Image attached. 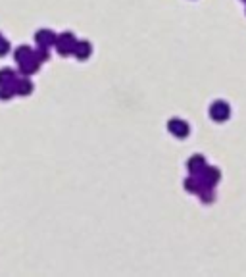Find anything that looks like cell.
Listing matches in <instances>:
<instances>
[{"instance_id": "obj_1", "label": "cell", "mask_w": 246, "mask_h": 277, "mask_svg": "<svg viewBox=\"0 0 246 277\" xmlns=\"http://www.w3.org/2000/svg\"><path fill=\"white\" fill-rule=\"evenodd\" d=\"M77 39L75 35L69 31H64L62 35H56V43H54V49L58 50L60 56H69L73 52V47H75Z\"/></svg>"}, {"instance_id": "obj_2", "label": "cell", "mask_w": 246, "mask_h": 277, "mask_svg": "<svg viewBox=\"0 0 246 277\" xmlns=\"http://www.w3.org/2000/svg\"><path fill=\"white\" fill-rule=\"evenodd\" d=\"M210 115L213 121H225L231 115V106L225 100H213L210 106Z\"/></svg>"}, {"instance_id": "obj_3", "label": "cell", "mask_w": 246, "mask_h": 277, "mask_svg": "<svg viewBox=\"0 0 246 277\" xmlns=\"http://www.w3.org/2000/svg\"><path fill=\"white\" fill-rule=\"evenodd\" d=\"M167 131H169L173 137L183 139V137H187V135L191 133V127H189V123H187L185 119H181V117H171V119L167 121Z\"/></svg>"}, {"instance_id": "obj_4", "label": "cell", "mask_w": 246, "mask_h": 277, "mask_svg": "<svg viewBox=\"0 0 246 277\" xmlns=\"http://www.w3.org/2000/svg\"><path fill=\"white\" fill-rule=\"evenodd\" d=\"M35 41H37V45L41 49H50L56 43V35L50 29H39V31L35 33Z\"/></svg>"}, {"instance_id": "obj_5", "label": "cell", "mask_w": 246, "mask_h": 277, "mask_svg": "<svg viewBox=\"0 0 246 277\" xmlns=\"http://www.w3.org/2000/svg\"><path fill=\"white\" fill-rule=\"evenodd\" d=\"M208 164L204 160V156H200V154H195L193 158H189V162H187V169L191 171V175H200L202 171H204V167H206Z\"/></svg>"}, {"instance_id": "obj_6", "label": "cell", "mask_w": 246, "mask_h": 277, "mask_svg": "<svg viewBox=\"0 0 246 277\" xmlns=\"http://www.w3.org/2000/svg\"><path fill=\"white\" fill-rule=\"evenodd\" d=\"M71 54H73L77 60H87V58L93 54V47H91V43H89V41H77Z\"/></svg>"}, {"instance_id": "obj_7", "label": "cell", "mask_w": 246, "mask_h": 277, "mask_svg": "<svg viewBox=\"0 0 246 277\" xmlns=\"http://www.w3.org/2000/svg\"><path fill=\"white\" fill-rule=\"evenodd\" d=\"M14 91L19 97H27V95L33 93V83L29 81L27 77H17L16 83H14Z\"/></svg>"}, {"instance_id": "obj_8", "label": "cell", "mask_w": 246, "mask_h": 277, "mask_svg": "<svg viewBox=\"0 0 246 277\" xmlns=\"http://www.w3.org/2000/svg\"><path fill=\"white\" fill-rule=\"evenodd\" d=\"M200 177H202V181H204L208 187H215V183L219 181V169L213 167V166H206L204 171L200 173Z\"/></svg>"}, {"instance_id": "obj_9", "label": "cell", "mask_w": 246, "mask_h": 277, "mask_svg": "<svg viewBox=\"0 0 246 277\" xmlns=\"http://www.w3.org/2000/svg\"><path fill=\"white\" fill-rule=\"evenodd\" d=\"M204 187H208V185L202 181L200 175H191V177H187V179H185V189H187L189 193H195V195H198Z\"/></svg>"}, {"instance_id": "obj_10", "label": "cell", "mask_w": 246, "mask_h": 277, "mask_svg": "<svg viewBox=\"0 0 246 277\" xmlns=\"http://www.w3.org/2000/svg\"><path fill=\"white\" fill-rule=\"evenodd\" d=\"M39 67H41V62L35 58V52H33V56L29 60H25V62L19 64V71H21V75H33L35 71H39Z\"/></svg>"}, {"instance_id": "obj_11", "label": "cell", "mask_w": 246, "mask_h": 277, "mask_svg": "<svg viewBox=\"0 0 246 277\" xmlns=\"http://www.w3.org/2000/svg\"><path fill=\"white\" fill-rule=\"evenodd\" d=\"M17 79V73L12 67H2L0 69V87L2 85H14Z\"/></svg>"}, {"instance_id": "obj_12", "label": "cell", "mask_w": 246, "mask_h": 277, "mask_svg": "<svg viewBox=\"0 0 246 277\" xmlns=\"http://www.w3.org/2000/svg\"><path fill=\"white\" fill-rule=\"evenodd\" d=\"M14 56H16V62L17 64H21V62H25V60H29L31 56H33V50L29 49V47H19V49L14 52Z\"/></svg>"}, {"instance_id": "obj_13", "label": "cell", "mask_w": 246, "mask_h": 277, "mask_svg": "<svg viewBox=\"0 0 246 277\" xmlns=\"http://www.w3.org/2000/svg\"><path fill=\"white\" fill-rule=\"evenodd\" d=\"M198 195H200L204 204H210V202H213V198H215V195H213V187H204Z\"/></svg>"}, {"instance_id": "obj_14", "label": "cell", "mask_w": 246, "mask_h": 277, "mask_svg": "<svg viewBox=\"0 0 246 277\" xmlns=\"http://www.w3.org/2000/svg\"><path fill=\"white\" fill-rule=\"evenodd\" d=\"M14 95H16L14 85H2V87H0V100H10Z\"/></svg>"}, {"instance_id": "obj_15", "label": "cell", "mask_w": 246, "mask_h": 277, "mask_svg": "<svg viewBox=\"0 0 246 277\" xmlns=\"http://www.w3.org/2000/svg\"><path fill=\"white\" fill-rule=\"evenodd\" d=\"M10 52V43L2 37V33H0V56H6Z\"/></svg>"}, {"instance_id": "obj_16", "label": "cell", "mask_w": 246, "mask_h": 277, "mask_svg": "<svg viewBox=\"0 0 246 277\" xmlns=\"http://www.w3.org/2000/svg\"><path fill=\"white\" fill-rule=\"evenodd\" d=\"M245 2H246V0H245Z\"/></svg>"}]
</instances>
